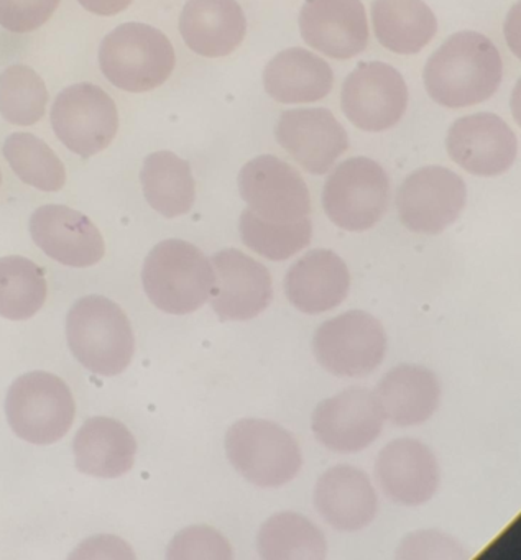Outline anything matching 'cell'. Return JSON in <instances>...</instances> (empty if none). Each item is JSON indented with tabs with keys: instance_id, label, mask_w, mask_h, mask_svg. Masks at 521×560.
Segmentation results:
<instances>
[{
	"instance_id": "cell-1",
	"label": "cell",
	"mask_w": 521,
	"mask_h": 560,
	"mask_svg": "<svg viewBox=\"0 0 521 560\" xmlns=\"http://www.w3.org/2000/svg\"><path fill=\"white\" fill-rule=\"evenodd\" d=\"M501 80L500 51L490 38L472 31L451 35L422 71L426 93L448 109L485 103L497 93Z\"/></svg>"
},
{
	"instance_id": "cell-2",
	"label": "cell",
	"mask_w": 521,
	"mask_h": 560,
	"mask_svg": "<svg viewBox=\"0 0 521 560\" xmlns=\"http://www.w3.org/2000/svg\"><path fill=\"white\" fill-rule=\"evenodd\" d=\"M67 337L78 362L101 376L120 375L136 352V337L123 307L103 296H88L71 307Z\"/></svg>"
},
{
	"instance_id": "cell-3",
	"label": "cell",
	"mask_w": 521,
	"mask_h": 560,
	"mask_svg": "<svg viewBox=\"0 0 521 560\" xmlns=\"http://www.w3.org/2000/svg\"><path fill=\"white\" fill-rule=\"evenodd\" d=\"M142 280L147 296L160 311L185 316L208 303L215 270L196 245L170 238L155 245L146 258Z\"/></svg>"
},
{
	"instance_id": "cell-4",
	"label": "cell",
	"mask_w": 521,
	"mask_h": 560,
	"mask_svg": "<svg viewBox=\"0 0 521 560\" xmlns=\"http://www.w3.org/2000/svg\"><path fill=\"white\" fill-rule=\"evenodd\" d=\"M175 65V48L166 35L139 22L120 25L100 47L104 77L129 93H147L162 86L172 77Z\"/></svg>"
},
{
	"instance_id": "cell-5",
	"label": "cell",
	"mask_w": 521,
	"mask_h": 560,
	"mask_svg": "<svg viewBox=\"0 0 521 560\" xmlns=\"http://www.w3.org/2000/svg\"><path fill=\"white\" fill-rule=\"evenodd\" d=\"M225 452L235 471L260 488L283 487L303 467L297 439L267 419L245 418L232 424L225 435Z\"/></svg>"
},
{
	"instance_id": "cell-6",
	"label": "cell",
	"mask_w": 521,
	"mask_h": 560,
	"mask_svg": "<svg viewBox=\"0 0 521 560\" xmlns=\"http://www.w3.org/2000/svg\"><path fill=\"white\" fill-rule=\"evenodd\" d=\"M5 415L19 438L31 444L48 445L68 434L77 405L63 380L48 372H31L12 383Z\"/></svg>"
},
{
	"instance_id": "cell-7",
	"label": "cell",
	"mask_w": 521,
	"mask_h": 560,
	"mask_svg": "<svg viewBox=\"0 0 521 560\" xmlns=\"http://www.w3.org/2000/svg\"><path fill=\"white\" fill-rule=\"evenodd\" d=\"M390 179L375 160L354 156L337 165L323 188V208L337 228L363 232L379 224L389 209Z\"/></svg>"
},
{
	"instance_id": "cell-8",
	"label": "cell",
	"mask_w": 521,
	"mask_h": 560,
	"mask_svg": "<svg viewBox=\"0 0 521 560\" xmlns=\"http://www.w3.org/2000/svg\"><path fill=\"white\" fill-rule=\"evenodd\" d=\"M313 350L320 365L333 375L366 378L385 359V329L372 314L349 311L321 324Z\"/></svg>"
},
{
	"instance_id": "cell-9",
	"label": "cell",
	"mask_w": 521,
	"mask_h": 560,
	"mask_svg": "<svg viewBox=\"0 0 521 560\" xmlns=\"http://www.w3.org/2000/svg\"><path fill=\"white\" fill-rule=\"evenodd\" d=\"M467 202L464 179L445 166H425L406 176L396 192L400 221L416 234L436 235L458 221Z\"/></svg>"
},
{
	"instance_id": "cell-10",
	"label": "cell",
	"mask_w": 521,
	"mask_h": 560,
	"mask_svg": "<svg viewBox=\"0 0 521 560\" xmlns=\"http://www.w3.org/2000/svg\"><path fill=\"white\" fill-rule=\"evenodd\" d=\"M408 86L392 65L360 63L346 78L340 91L344 116L363 132H385L405 116Z\"/></svg>"
},
{
	"instance_id": "cell-11",
	"label": "cell",
	"mask_w": 521,
	"mask_h": 560,
	"mask_svg": "<svg viewBox=\"0 0 521 560\" xmlns=\"http://www.w3.org/2000/svg\"><path fill=\"white\" fill-rule=\"evenodd\" d=\"M51 124L68 150L90 159L116 139L119 113L106 91L81 83L58 94L51 109Z\"/></svg>"
},
{
	"instance_id": "cell-12",
	"label": "cell",
	"mask_w": 521,
	"mask_h": 560,
	"mask_svg": "<svg viewBox=\"0 0 521 560\" xmlns=\"http://www.w3.org/2000/svg\"><path fill=\"white\" fill-rule=\"evenodd\" d=\"M239 192L258 218L290 224L310 218L311 196L303 176L275 155L255 156L239 173Z\"/></svg>"
},
{
	"instance_id": "cell-13",
	"label": "cell",
	"mask_w": 521,
	"mask_h": 560,
	"mask_svg": "<svg viewBox=\"0 0 521 560\" xmlns=\"http://www.w3.org/2000/svg\"><path fill=\"white\" fill-rule=\"evenodd\" d=\"M383 422L385 415L375 392L352 386L321 401L314 409L311 428L324 447L352 454L379 439Z\"/></svg>"
},
{
	"instance_id": "cell-14",
	"label": "cell",
	"mask_w": 521,
	"mask_h": 560,
	"mask_svg": "<svg viewBox=\"0 0 521 560\" xmlns=\"http://www.w3.org/2000/svg\"><path fill=\"white\" fill-rule=\"evenodd\" d=\"M445 150L455 165L482 178L503 175L518 159L513 130L497 114L461 117L445 137Z\"/></svg>"
},
{
	"instance_id": "cell-15",
	"label": "cell",
	"mask_w": 521,
	"mask_h": 560,
	"mask_svg": "<svg viewBox=\"0 0 521 560\" xmlns=\"http://www.w3.org/2000/svg\"><path fill=\"white\" fill-rule=\"evenodd\" d=\"M211 265L215 284L209 300L219 319L251 320L270 306L274 281L260 261L238 248H225L212 257Z\"/></svg>"
},
{
	"instance_id": "cell-16",
	"label": "cell",
	"mask_w": 521,
	"mask_h": 560,
	"mask_svg": "<svg viewBox=\"0 0 521 560\" xmlns=\"http://www.w3.org/2000/svg\"><path fill=\"white\" fill-rule=\"evenodd\" d=\"M275 139L311 175H326L349 149V136L334 114L321 107L285 110Z\"/></svg>"
},
{
	"instance_id": "cell-17",
	"label": "cell",
	"mask_w": 521,
	"mask_h": 560,
	"mask_svg": "<svg viewBox=\"0 0 521 560\" xmlns=\"http://www.w3.org/2000/svg\"><path fill=\"white\" fill-rule=\"evenodd\" d=\"M300 34L308 47L334 60H350L369 45V21L360 0H304Z\"/></svg>"
},
{
	"instance_id": "cell-18",
	"label": "cell",
	"mask_w": 521,
	"mask_h": 560,
	"mask_svg": "<svg viewBox=\"0 0 521 560\" xmlns=\"http://www.w3.org/2000/svg\"><path fill=\"white\" fill-rule=\"evenodd\" d=\"M375 478L393 503L419 506L428 503L439 487V465L435 452L418 439L390 442L375 462Z\"/></svg>"
},
{
	"instance_id": "cell-19",
	"label": "cell",
	"mask_w": 521,
	"mask_h": 560,
	"mask_svg": "<svg viewBox=\"0 0 521 560\" xmlns=\"http://www.w3.org/2000/svg\"><path fill=\"white\" fill-rule=\"evenodd\" d=\"M31 234L48 257L67 267H93L106 255V244L96 225L68 206L37 209L32 214Z\"/></svg>"
},
{
	"instance_id": "cell-20",
	"label": "cell",
	"mask_w": 521,
	"mask_h": 560,
	"mask_svg": "<svg viewBox=\"0 0 521 560\" xmlns=\"http://www.w3.org/2000/svg\"><path fill=\"white\" fill-rule=\"evenodd\" d=\"M314 506L334 529L356 533L375 520L379 497L366 471L343 464L321 475L314 488Z\"/></svg>"
},
{
	"instance_id": "cell-21",
	"label": "cell",
	"mask_w": 521,
	"mask_h": 560,
	"mask_svg": "<svg viewBox=\"0 0 521 560\" xmlns=\"http://www.w3.org/2000/svg\"><path fill=\"white\" fill-rule=\"evenodd\" d=\"M283 284L288 301L314 316L334 310L349 296V268L333 250L316 248L291 265Z\"/></svg>"
},
{
	"instance_id": "cell-22",
	"label": "cell",
	"mask_w": 521,
	"mask_h": 560,
	"mask_svg": "<svg viewBox=\"0 0 521 560\" xmlns=\"http://www.w3.org/2000/svg\"><path fill=\"white\" fill-rule=\"evenodd\" d=\"M180 34L199 57H228L244 42L247 19L238 0H188L180 15Z\"/></svg>"
},
{
	"instance_id": "cell-23",
	"label": "cell",
	"mask_w": 521,
	"mask_h": 560,
	"mask_svg": "<svg viewBox=\"0 0 521 560\" xmlns=\"http://www.w3.org/2000/svg\"><path fill=\"white\" fill-rule=\"evenodd\" d=\"M265 93L280 104H311L324 100L334 86L333 68L320 55L288 48L275 55L264 70Z\"/></svg>"
},
{
	"instance_id": "cell-24",
	"label": "cell",
	"mask_w": 521,
	"mask_h": 560,
	"mask_svg": "<svg viewBox=\"0 0 521 560\" xmlns=\"http://www.w3.org/2000/svg\"><path fill=\"white\" fill-rule=\"evenodd\" d=\"M385 419L395 425H418L428 421L441 401L438 376L421 365H398L390 370L375 388Z\"/></svg>"
},
{
	"instance_id": "cell-25",
	"label": "cell",
	"mask_w": 521,
	"mask_h": 560,
	"mask_svg": "<svg viewBox=\"0 0 521 560\" xmlns=\"http://www.w3.org/2000/svg\"><path fill=\"white\" fill-rule=\"evenodd\" d=\"M78 470L97 478L123 477L132 470L137 441L117 419L91 418L73 441Z\"/></svg>"
},
{
	"instance_id": "cell-26",
	"label": "cell",
	"mask_w": 521,
	"mask_h": 560,
	"mask_svg": "<svg viewBox=\"0 0 521 560\" xmlns=\"http://www.w3.org/2000/svg\"><path fill=\"white\" fill-rule=\"evenodd\" d=\"M372 27L383 48L408 57L428 47L438 21L425 0H373Z\"/></svg>"
},
{
	"instance_id": "cell-27",
	"label": "cell",
	"mask_w": 521,
	"mask_h": 560,
	"mask_svg": "<svg viewBox=\"0 0 521 560\" xmlns=\"http://www.w3.org/2000/svg\"><path fill=\"white\" fill-rule=\"evenodd\" d=\"M147 202L163 218L188 214L196 199L192 166L173 152H155L147 156L140 173Z\"/></svg>"
},
{
	"instance_id": "cell-28",
	"label": "cell",
	"mask_w": 521,
	"mask_h": 560,
	"mask_svg": "<svg viewBox=\"0 0 521 560\" xmlns=\"http://www.w3.org/2000/svg\"><path fill=\"white\" fill-rule=\"evenodd\" d=\"M257 547L264 560H324L327 556L323 530L293 511L268 517L258 530Z\"/></svg>"
},
{
	"instance_id": "cell-29",
	"label": "cell",
	"mask_w": 521,
	"mask_h": 560,
	"mask_svg": "<svg viewBox=\"0 0 521 560\" xmlns=\"http://www.w3.org/2000/svg\"><path fill=\"white\" fill-rule=\"evenodd\" d=\"M47 293L44 271L34 261L24 257L0 258V316L31 319L44 307Z\"/></svg>"
},
{
	"instance_id": "cell-30",
	"label": "cell",
	"mask_w": 521,
	"mask_h": 560,
	"mask_svg": "<svg viewBox=\"0 0 521 560\" xmlns=\"http://www.w3.org/2000/svg\"><path fill=\"white\" fill-rule=\"evenodd\" d=\"M239 232L245 247L271 261H283L310 245L313 237V222L310 218L290 224H277L258 218L245 209L239 219Z\"/></svg>"
},
{
	"instance_id": "cell-31",
	"label": "cell",
	"mask_w": 521,
	"mask_h": 560,
	"mask_svg": "<svg viewBox=\"0 0 521 560\" xmlns=\"http://www.w3.org/2000/svg\"><path fill=\"white\" fill-rule=\"evenodd\" d=\"M4 155L15 175L40 189L55 192L63 189L67 170L57 153L32 133H12L4 143Z\"/></svg>"
},
{
	"instance_id": "cell-32",
	"label": "cell",
	"mask_w": 521,
	"mask_h": 560,
	"mask_svg": "<svg viewBox=\"0 0 521 560\" xmlns=\"http://www.w3.org/2000/svg\"><path fill=\"white\" fill-rule=\"evenodd\" d=\"M48 93L40 74L14 65L0 74V114L14 126H34L47 110Z\"/></svg>"
},
{
	"instance_id": "cell-33",
	"label": "cell",
	"mask_w": 521,
	"mask_h": 560,
	"mask_svg": "<svg viewBox=\"0 0 521 560\" xmlns=\"http://www.w3.org/2000/svg\"><path fill=\"white\" fill-rule=\"evenodd\" d=\"M169 560H232L231 544L215 527L189 526L180 530L166 550Z\"/></svg>"
},
{
	"instance_id": "cell-34",
	"label": "cell",
	"mask_w": 521,
	"mask_h": 560,
	"mask_svg": "<svg viewBox=\"0 0 521 560\" xmlns=\"http://www.w3.org/2000/svg\"><path fill=\"white\" fill-rule=\"evenodd\" d=\"M396 557L402 560H462L467 559L468 553L459 540L448 534L439 530H419L402 540Z\"/></svg>"
},
{
	"instance_id": "cell-35",
	"label": "cell",
	"mask_w": 521,
	"mask_h": 560,
	"mask_svg": "<svg viewBox=\"0 0 521 560\" xmlns=\"http://www.w3.org/2000/svg\"><path fill=\"white\" fill-rule=\"evenodd\" d=\"M60 0H0V25L12 34H31L50 21Z\"/></svg>"
},
{
	"instance_id": "cell-36",
	"label": "cell",
	"mask_w": 521,
	"mask_h": 560,
	"mask_svg": "<svg viewBox=\"0 0 521 560\" xmlns=\"http://www.w3.org/2000/svg\"><path fill=\"white\" fill-rule=\"evenodd\" d=\"M520 14L521 4L520 0H517L503 22L505 40H507V45L510 47L511 54H513L518 60H520L521 57Z\"/></svg>"
},
{
	"instance_id": "cell-37",
	"label": "cell",
	"mask_w": 521,
	"mask_h": 560,
	"mask_svg": "<svg viewBox=\"0 0 521 560\" xmlns=\"http://www.w3.org/2000/svg\"><path fill=\"white\" fill-rule=\"evenodd\" d=\"M86 11L91 14L103 15V18H111V15L119 14L126 11L134 0H78Z\"/></svg>"
},
{
	"instance_id": "cell-38",
	"label": "cell",
	"mask_w": 521,
	"mask_h": 560,
	"mask_svg": "<svg viewBox=\"0 0 521 560\" xmlns=\"http://www.w3.org/2000/svg\"><path fill=\"white\" fill-rule=\"evenodd\" d=\"M511 113H513L514 122L520 124V83H517L511 94Z\"/></svg>"
},
{
	"instance_id": "cell-39",
	"label": "cell",
	"mask_w": 521,
	"mask_h": 560,
	"mask_svg": "<svg viewBox=\"0 0 521 560\" xmlns=\"http://www.w3.org/2000/svg\"><path fill=\"white\" fill-rule=\"evenodd\" d=\"M0 183H2V173H0Z\"/></svg>"
}]
</instances>
